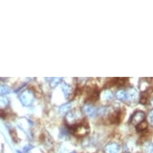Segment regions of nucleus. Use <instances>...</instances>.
Listing matches in <instances>:
<instances>
[{
  "mask_svg": "<svg viewBox=\"0 0 153 153\" xmlns=\"http://www.w3.org/2000/svg\"><path fill=\"white\" fill-rule=\"evenodd\" d=\"M35 99V95L31 90L27 89L23 92L21 93L20 101L24 106H29L33 103Z\"/></svg>",
  "mask_w": 153,
  "mask_h": 153,
  "instance_id": "nucleus-1",
  "label": "nucleus"
},
{
  "mask_svg": "<svg viewBox=\"0 0 153 153\" xmlns=\"http://www.w3.org/2000/svg\"><path fill=\"white\" fill-rule=\"evenodd\" d=\"M81 116H82V114H81L80 111L77 110L72 111L71 112H68V114L66 116V120H67V123L70 126L75 125V121L79 120L81 118Z\"/></svg>",
  "mask_w": 153,
  "mask_h": 153,
  "instance_id": "nucleus-2",
  "label": "nucleus"
},
{
  "mask_svg": "<svg viewBox=\"0 0 153 153\" xmlns=\"http://www.w3.org/2000/svg\"><path fill=\"white\" fill-rule=\"evenodd\" d=\"M144 119H145V114L143 111H138L134 113L132 116L131 117L130 122L131 123H132L133 125H138L139 123L144 121Z\"/></svg>",
  "mask_w": 153,
  "mask_h": 153,
  "instance_id": "nucleus-3",
  "label": "nucleus"
},
{
  "mask_svg": "<svg viewBox=\"0 0 153 153\" xmlns=\"http://www.w3.org/2000/svg\"><path fill=\"white\" fill-rule=\"evenodd\" d=\"M83 112L85 113L86 115H88V116H90V117H93V116H95L96 115V109H95V107H93L91 103H88V104H86L83 108Z\"/></svg>",
  "mask_w": 153,
  "mask_h": 153,
  "instance_id": "nucleus-4",
  "label": "nucleus"
},
{
  "mask_svg": "<svg viewBox=\"0 0 153 153\" xmlns=\"http://www.w3.org/2000/svg\"><path fill=\"white\" fill-rule=\"evenodd\" d=\"M120 148L116 143H110L106 146L105 153H119Z\"/></svg>",
  "mask_w": 153,
  "mask_h": 153,
  "instance_id": "nucleus-5",
  "label": "nucleus"
},
{
  "mask_svg": "<svg viewBox=\"0 0 153 153\" xmlns=\"http://www.w3.org/2000/svg\"><path fill=\"white\" fill-rule=\"evenodd\" d=\"M100 95L101 100L103 101H109L113 98L112 92L108 89H106V90L103 91V92L101 93V95Z\"/></svg>",
  "mask_w": 153,
  "mask_h": 153,
  "instance_id": "nucleus-6",
  "label": "nucleus"
},
{
  "mask_svg": "<svg viewBox=\"0 0 153 153\" xmlns=\"http://www.w3.org/2000/svg\"><path fill=\"white\" fill-rule=\"evenodd\" d=\"M137 97V92L135 89L133 88H130L128 91V92L126 93V100H128L130 101L135 100Z\"/></svg>",
  "mask_w": 153,
  "mask_h": 153,
  "instance_id": "nucleus-7",
  "label": "nucleus"
},
{
  "mask_svg": "<svg viewBox=\"0 0 153 153\" xmlns=\"http://www.w3.org/2000/svg\"><path fill=\"white\" fill-rule=\"evenodd\" d=\"M8 105V100L6 97L0 95V110H5Z\"/></svg>",
  "mask_w": 153,
  "mask_h": 153,
  "instance_id": "nucleus-8",
  "label": "nucleus"
},
{
  "mask_svg": "<svg viewBox=\"0 0 153 153\" xmlns=\"http://www.w3.org/2000/svg\"><path fill=\"white\" fill-rule=\"evenodd\" d=\"M148 129V123L146 121H143L140 123H139L137 127H136V130L139 132H143L144 131Z\"/></svg>",
  "mask_w": 153,
  "mask_h": 153,
  "instance_id": "nucleus-9",
  "label": "nucleus"
},
{
  "mask_svg": "<svg viewBox=\"0 0 153 153\" xmlns=\"http://www.w3.org/2000/svg\"><path fill=\"white\" fill-rule=\"evenodd\" d=\"M62 89H63V94L65 95L67 98H68L69 95H71V88L68 84H67V83H64V84H63Z\"/></svg>",
  "mask_w": 153,
  "mask_h": 153,
  "instance_id": "nucleus-10",
  "label": "nucleus"
},
{
  "mask_svg": "<svg viewBox=\"0 0 153 153\" xmlns=\"http://www.w3.org/2000/svg\"><path fill=\"white\" fill-rule=\"evenodd\" d=\"M71 103H66L64 105H63L60 108V113L61 114H66V113L69 112V111L71 110Z\"/></svg>",
  "mask_w": 153,
  "mask_h": 153,
  "instance_id": "nucleus-11",
  "label": "nucleus"
},
{
  "mask_svg": "<svg viewBox=\"0 0 153 153\" xmlns=\"http://www.w3.org/2000/svg\"><path fill=\"white\" fill-rule=\"evenodd\" d=\"M143 152L144 153H153V144L151 143H146L143 146Z\"/></svg>",
  "mask_w": 153,
  "mask_h": 153,
  "instance_id": "nucleus-12",
  "label": "nucleus"
},
{
  "mask_svg": "<svg viewBox=\"0 0 153 153\" xmlns=\"http://www.w3.org/2000/svg\"><path fill=\"white\" fill-rule=\"evenodd\" d=\"M116 97L119 100H126V92L125 91L123 90H120L117 91L116 93Z\"/></svg>",
  "mask_w": 153,
  "mask_h": 153,
  "instance_id": "nucleus-13",
  "label": "nucleus"
},
{
  "mask_svg": "<svg viewBox=\"0 0 153 153\" xmlns=\"http://www.w3.org/2000/svg\"><path fill=\"white\" fill-rule=\"evenodd\" d=\"M9 91H10V88H8L7 86L3 85V84L0 85V94L1 95H5Z\"/></svg>",
  "mask_w": 153,
  "mask_h": 153,
  "instance_id": "nucleus-14",
  "label": "nucleus"
},
{
  "mask_svg": "<svg viewBox=\"0 0 153 153\" xmlns=\"http://www.w3.org/2000/svg\"><path fill=\"white\" fill-rule=\"evenodd\" d=\"M61 81V78H53L51 79V86L52 87V88H55L56 86L58 85L59 83H60Z\"/></svg>",
  "mask_w": 153,
  "mask_h": 153,
  "instance_id": "nucleus-15",
  "label": "nucleus"
},
{
  "mask_svg": "<svg viewBox=\"0 0 153 153\" xmlns=\"http://www.w3.org/2000/svg\"><path fill=\"white\" fill-rule=\"evenodd\" d=\"M147 100H148V98H147L146 96H144V95H142V97H141L140 99V103H142V104H145Z\"/></svg>",
  "mask_w": 153,
  "mask_h": 153,
  "instance_id": "nucleus-16",
  "label": "nucleus"
},
{
  "mask_svg": "<svg viewBox=\"0 0 153 153\" xmlns=\"http://www.w3.org/2000/svg\"><path fill=\"white\" fill-rule=\"evenodd\" d=\"M149 120H150L151 123L153 125V110L151 111L150 114H149Z\"/></svg>",
  "mask_w": 153,
  "mask_h": 153,
  "instance_id": "nucleus-17",
  "label": "nucleus"
},
{
  "mask_svg": "<svg viewBox=\"0 0 153 153\" xmlns=\"http://www.w3.org/2000/svg\"><path fill=\"white\" fill-rule=\"evenodd\" d=\"M152 105H153V100H152Z\"/></svg>",
  "mask_w": 153,
  "mask_h": 153,
  "instance_id": "nucleus-18",
  "label": "nucleus"
},
{
  "mask_svg": "<svg viewBox=\"0 0 153 153\" xmlns=\"http://www.w3.org/2000/svg\"><path fill=\"white\" fill-rule=\"evenodd\" d=\"M71 153H75V152H71Z\"/></svg>",
  "mask_w": 153,
  "mask_h": 153,
  "instance_id": "nucleus-19",
  "label": "nucleus"
},
{
  "mask_svg": "<svg viewBox=\"0 0 153 153\" xmlns=\"http://www.w3.org/2000/svg\"><path fill=\"white\" fill-rule=\"evenodd\" d=\"M124 153H130V152H124Z\"/></svg>",
  "mask_w": 153,
  "mask_h": 153,
  "instance_id": "nucleus-20",
  "label": "nucleus"
}]
</instances>
